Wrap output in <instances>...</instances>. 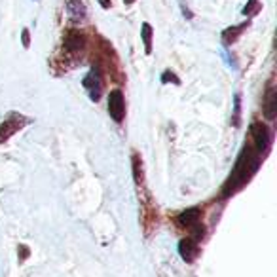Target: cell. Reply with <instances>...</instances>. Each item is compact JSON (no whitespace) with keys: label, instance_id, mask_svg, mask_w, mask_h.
I'll list each match as a JSON object with an SVG mask.
<instances>
[{"label":"cell","instance_id":"6da1fadb","mask_svg":"<svg viewBox=\"0 0 277 277\" xmlns=\"http://www.w3.org/2000/svg\"><path fill=\"white\" fill-rule=\"evenodd\" d=\"M258 167H260V154L256 152L253 146L245 145L243 152L239 154V158L235 161V167L222 186V197H232L233 194H237L253 179Z\"/></svg>","mask_w":277,"mask_h":277},{"label":"cell","instance_id":"7a4b0ae2","mask_svg":"<svg viewBox=\"0 0 277 277\" xmlns=\"http://www.w3.org/2000/svg\"><path fill=\"white\" fill-rule=\"evenodd\" d=\"M251 137H253V143H255V148L258 154L270 150L273 135H271V129L266 124H262V122H253V124H251Z\"/></svg>","mask_w":277,"mask_h":277},{"label":"cell","instance_id":"3957f363","mask_svg":"<svg viewBox=\"0 0 277 277\" xmlns=\"http://www.w3.org/2000/svg\"><path fill=\"white\" fill-rule=\"evenodd\" d=\"M27 124H29V118L23 116V114H17V112H12L4 122H0V145L6 143L8 138L15 135L19 129H23Z\"/></svg>","mask_w":277,"mask_h":277},{"label":"cell","instance_id":"277c9868","mask_svg":"<svg viewBox=\"0 0 277 277\" xmlns=\"http://www.w3.org/2000/svg\"><path fill=\"white\" fill-rule=\"evenodd\" d=\"M82 84H84V88L88 89L91 101H99L102 93V88H105V78H102L101 66H93V68L86 74V78H84Z\"/></svg>","mask_w":277,"mask_h":277},{"label":"cell","instance_id":"5b68a950","mask_svg":"<svg viewBox=\"0 0 277 277\" xmlns=\"http://www.w3.org/2000/svg\"><path fill=\"white\" fill-rule=\"evenodd\" d=\"M109 114L110 118L116 122V124H122L125 118V99L122 89H112L109 95Z\"/></svg>","mask_w":277,"mask_h":277},{"label":"cell","instance_id":"8992f818","mask_svg":"<svg viewBox=\"0 0 277 277\" xmlns=\"http://www.w3.org/2000/svg\"><path fill=\"white\" fill-rule=\"evenodd\" d=\"M63 48H65V51L68 55H78V53H82L84 48H86V37L82 34L80 30L71 29L65 34V44H63Z\"/></svg>","mask_w":277,"mask_h":277},{"label":"cell","instance_id":"52a82bcc","mask_svg":"<svg viewBox=\"0 0 277 277\" xmlns=\"http://www.w3.org/2000/svg\"><path fill=\"white\" fill-rule=\"evenodd\" d=\"M66 17L73 23H84L88 17V8L84 0H66Z\"/></svg>","mask_w":277,"mask_h":277},{"label":"cell","instance_id":"ba28073f","mask_svg":"<svg viewBox=\"0 0 277 277\" xmlns=\"http://www.w3.org/2000/svg\"><path fill=\"white\" fill-rule=\"evenodd\" d=\"M262 112L266 120H273L277 116V89L273 86H268L266 93H264V105H262Z\"/></svg>","mask_w":277,"mask_h":277},{"label":"cell","instance_id":"9c48e42d","mask_svg":"<svg viewBox=\"0 0 277 277\" xmlns=\"http://www.w3.org/2000/svg\"><path fill=\"white\" fill-rule=\"evenodd\" d=\"M177 222H179V226L190 230L192 226H196L197 222H201V209L199 207H190V209L183 211L177 217Z\"/></svg>","mask_w":277,"mask_h":277},{"label":"cell","instance_id":"30bf717a","mask_svg":"<svg viewBox=\"0 0 277 277\" xmlns=\"http://www.w3.org/2000/svg\"><path fill=\"white\" fill-rule=\"evenodd\" d=\"M199 253V247H197V241H194L192 237H184L179 243V255L183 256V260L186 262H194V258Z\"/></svg>","mask_w":277,"mask_h":277},{"label":"cell","instance_id":"8fae6325","mask_svg":"<svg viewBox=\"0 0 277 277\" xmlns=\"http://www.w3.org/2000/svg\"><path fill=\"white\" fill-rule=\"evenodd\" d=\"M249 27V21L247 23H241L237 27H228V29L222 30V44L224 46H232L237 42V38L245 32V29Z\"/></svg>","mask_w":277,"mask_h":277},{"label":"cell","instance_id":"7c38bea8","mask_svg":"<svg viewBox=\"0 0 277 277\" xmlns=\"http://www.w3.org/2000/svg\"><path fill=\"white\" fill-rule=\"evenodd\" d=\"M141 37H143V44H145L146 55L152 53V37H154V29L150 23H143L141 27Z\"/></svg>","mask_w":277,"mask_h":277},{"label":"cell","instance_id":"4fadbf2b","mask_svg":"<svg viewBox=\"0 0 277 277\" xmlns=\"http://www.w3.org/2000/svg\"><path fill=\"white\" fill-rule=\"evenodd\" d=\"M131 163H133V179H135V183L143 184L145 183V169H143V160H141L138 154H133Z\"/></svg>","mask_w":277,"mask_h":277},{"label":"cell","instance_id":"5bb4252c","mask_svg":"<svg viewBox=\"0 0 277 277\" xmlns=\"http://www.w3.org/2000/svg\"><path fill=\"white\" fill-rule=\"evenodd\" d=\"M232 122H233V125H235V127H237V125H239V122H241V95L239 93L235 95V105H233Z\"/></svg>","mask_w":277,"mask_h":277},{"label":"cell","instance_id":"9a60e30c","mask_svg":"<svg viewBox=\"0 0 277 277\" xmlns=\"http://www.w3.org/2000/svg\"><path fill=\"white\" fill-rule=\"evenodd\" d=\"M258 10H260V4H258V0H249V4L243 8V14H245V15H255Z\"/></svg>","mask_w":277,"mask_h":277},{"label":"cell","instance_id":"2e32d148","mask_svg":"<svg viewBox=\"0 0 277 277\" xmlns=\"http://www.w3.org/2000/svg\"><path fill=\"white\" fill-rule=\"evenodd\" d=\"M161 82H163V84H167V82H173L175 86H181V80L177 78L173 71H165V73H163V76H161Z\"/></svg>","mask_w":277,"mask_h":277},{"label":"cell","instance_id":"e0dca14e","mask_svg":"<svg viewBox=\"0 0 277 277\" xmlns=\"http://www.w3.org/2000/svg\"><path fill=\"white\" fill-rule=\"evenodd\" d=\"M21 40H23V48H29V46H30V32H29V29H23Z\"/></svg>","mask_w":277,"mask_h":277},{"label":"cell","instance_id":"ac0fdd59","mask_svg":"<svg viewBox=\"0 0 277 277\" xmlns=\"http://www.w3.org/2000/svg\"><path fill=\"white\" fill-rule=\"evenodd\" d=\"M27 258H29V247H25V245H19V262L27 260Z\"/></svg>","mask_w":277,"mask_h":277},{"label":"cell","instance_id":"d6986e66","mask_svg":"<svg viewBox=\"0 0 277 277\" xmlns=\"http://www.w3.org/2000/svg\"><path fill=\"white\" fill-rule=\"evenodd\" d=\"M99 2H101L102 8H110V2H109V0H99Z\"/></svg>","mask_w":277,"mask_h":277},{"label":"cell","instance_id":"ffe728a7","mask_svg":"<svg viewBox=\"0 0 277 277\" xmlns=\"http://www.w3.org/2000/svg\"><path fill=\"white\" fill-rule=\"evenodd\" d=\"M133 2H135V0H124V4H127V6H129V4H133Z\"/></svg>","mask_w":277,"mask_h":277}]
</instances>
